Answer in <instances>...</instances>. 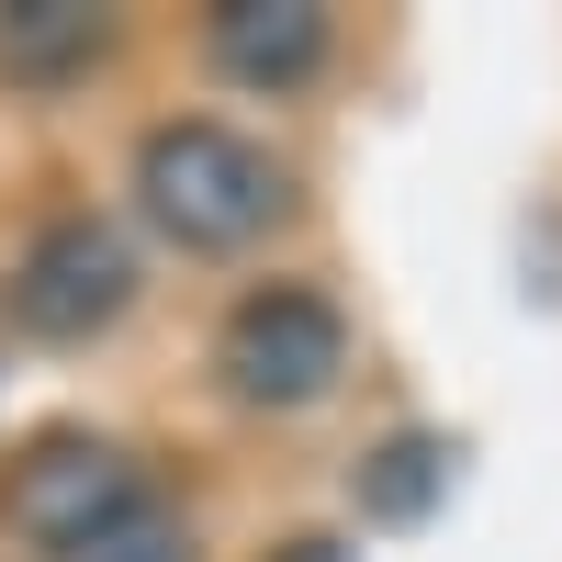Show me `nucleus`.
<instances>
[{
	"mask_svg": "<svg viewBox=\"0 0 562 562\" xmlns=\"http://www.w3.org/2000/svg\"><path fill=\"white\" fill-rule=\"evenodd\" d=\"M135 203L169 248L192 259H237L259 248L281 214H293V169H281L259 135L214 124V113H180V124H147V147H135Z\"/></svg>",
	"mask_w": 562,
	"mask_h": 562,
	"instance_id": "nucleus-1",
	"label": "nucleus"
},
{
	"mask_svg": "<svg viewBox=\"0 0 562 562\" xmlns=\"http://www.w3.org/2000/svg\"><path fill=\"white\" fill-rule=\"evenodd\" d=\"M214 371H225V394L259 405V416H304L338 394V371H349V315L304 293V281H259V293L225 315V338H214Z\"/></svg>",
	"mask_w": 562,
	"mask_h": 562,
	"instance_id": "nucleus-2",
	"label": "nucleus"
},
{
	"mask_svg": "<svg viewBox=\"0 0 562 562\" xmlns=\"http://www.w3.org/2000/svg\"><path fill=\"white\" fill-rule=\"evenodd\" d=\"M124 304H135V237L113 214H57L12 270V326L45 349H79L102 326H124Z\"/></svg>",
	"mask_w": 562,
	"mask_h": 562,
	"instance_id": "nucleus-3",
	"label": "nucleus"
},
{
	"mask_svg": "<svg viewBox=\"0 0 562 562\" xmlns=\"http://www.w3.org/2000/svg\"><path fill=\"white\" fill-rule=\"evenodd\" d=\"M135 495H147V473H135L113 439H34V450L12 461V484H0V529L57 562V551H79L90 529H113Z\"/></svg>",
	"mask_w": 562,
	"mask_h": 562,
	"instance_id": "nucleus-4",
	"label": "nucleus"
},
{
	"mask_svg": "<svg viewBox=\"0 0 562 562\" xmlns=\"http://www.w3.org/2000/svg\"><path fill=\"white\" fill-rule=\"evenodd\" d=\"M214 68L237 90H304L326 68V12L315 0H237V12H214Z\"/></svg>",
	"mask_w": 562,
	"mask_h": 562,
	"instance_id": "nucleus-5",
	"label": "nucleus"
},
{
	"mask_svg": "<svg viewBox=\"0 0 562 562\" xmlns=\"http://www.w3.org/2000/svg\"><path fill=\"white\" fill-rule=\"evenodd\" d=\"M113 57V12L90 0H0V79L12 90H68Z\"/></svg>",
	"mask_w": 562,
	"mask_h": 562,
	"instance_id": "nucleus-6",
	"label": "nucleus"
},
{
	"mask_svg": "<svg viewBox=\"0 0 562 562\" xmlns=\"http://www.w3.org/2000/svg\"><path fill=\"white\" fill-rule=\"evenodd\" d=\"M349 495H360V518H371V529H416V518H428V506L450 495V439L394 428V439L349 473Z\"/></svg>",
	"mask_w": 562,
	"mask_h": 562,
	"instance_id": "nucleus-7",
	"label": "nucleus"
},
{
	"mask_svg": "<svg viewBox=\"0 0 562 562\" xmlns=\"http://www.w3.org/2000/svg\"><path fill=\"white\" fill-rule=\"evenodd\" d=\"M57 562H203V540H192V518H180L169 495H135L113 529H90V540L57 551Z\"/></svg>",
	"mask_w": 562,
	"mask_h": 562,
	"instance_id": "nucleus-8",
	"label": "nucleus"
},
{
	"mask_svg": "<svg viewBox=\"0 0 562 562\" xmlns=\"http://www.w3.org/2000/svg\"><path fill=\"white\" fill-rule=\"evenodd\" d=\"M270 562H360V551H349V540H326V529H315V540H281Z\"/></svg>",
	"mask_w": 562,
	"mask_h": 562,
	"instance_id": "nucleus-9",
	"label": "nucleus"
}]
</instances>
